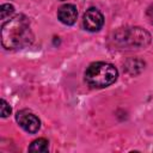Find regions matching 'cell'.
<instances>
[{
	"instance_id": "obj_1",
	"label": "cell",
	"mask_w": 153,
	"mask_h": 153,
	"mask_svg": "<svg viewBox=\"0 0 153 153\" xmlns=\"http://www.w3.org/2000/svg\"><path fill=\"white\" fill-rule=\"evenodd\" d=\"M33 42V33L29 19L24 14H17L5 22L1 27V43L7 50H18Z\"/></svg>"
},
{
	"instance_id": "obj_2",
	"label": "cell",
	"mask_w": 153,
	"mask_h": 153,
	"mask_svg": "<svg viewBox=\"0 0 153 153\" xmlns=\"http://www.w3.org/2000/svg\"><path fill=\"white\" fill-rule=\"evenodd\" d=\"M117 69L106 62H93L85 72L86 82L96 88H103L114 84L117 79Z\"/></svg>"
},
{
	"instance_id": "obj_3",
	"label": "cell",
	"mask_w": 153,
	"mask_h": 153,
	"mask_svg": "<svg viewBox=\"0 0 153 153\" xmlns=\"http://www.w3.org/2000/svg\"><path fill=\"white\" fill-rule=\"evenodd\" d=\"M120 47L124 48H142L151 42V36L141 27H129L118 30L114 37Z\"/></svg>"
},
{
	"instance_id": "obj_4",
	"label": "cell",
	"mask_w": 153,
	"mask_h": 153,
	"mask_svg": "<svg viewBox=\"0 0 153 153\" xmlns=\"http://www.w3.org/2000/svg\"><path fill=\"white\" fill-rule=\"evenodd\" d=\"M16 120H17L18 124L25 131H27L30 134L37 133L39 127H41V121L38 120V117L36 115H33L32 112L27 111V110L18 111L17 115H16Z\"/></svg>"
},
{
	"instance_id": "obj_5",
	"label": "cell",
	"mask_w": 153,
	"mask_h": 153,
	"mask_svg": "<svg viewBox=\"0 0 153 153\" xmlns=\"http://www.w3.org/2000/svg\"><path fill=\"white\" fill-rule=\"evenodd\" d=\"M103 24H104V17L97 8L91 7L84 13L82 25H84L85 30L94 32V31L100 30Z\"/></svg>"
},
{
	"instance_id": "obj_6",
	"label": "cell",
	"mask_w": 153,
	"mask_h": 153,
	"mask_svg": "<svg viewBox=\"0 0 153 153\" xmlns=\"http://www.w3.org/2000/svg\"><path fill=\"white\" fill-rule=\"evenodd\" d=\"M57 17H59L61 23H63L66 25H72L75 23L76 17H78L76 7L72 4H66L59 8Z\"/></svg>"
},
{
	"instance_id": "obj_7",
	"label": "cell",
	"mask_w": 153,
	"mask_h": 153,
	"mask_svg": "<svg viewBox=\"0 0 153 153\" xmlns=\"http://www.w3.org/2000/svg\"><path fill=\"white\" fill-rule=\"evenodd\" d=\"M29 152L43 153L48 152V141L45 139H37L29 146Z\"/></svg>"
},
{
	"instance_id": "obj_8",
	"label": "cell",
	"mask_w": 153,
	"mask_h": 153,
	"mask_svg": "<svg viewBox=\"0 0 153 153\" xmlns=\"http://www.w3.org/2000/svg\"><path fill=\"white\" fill-rule=\"evenodd\" d=\"M13 12H14V7L12 5H10V4H4L0 7V17H1V19H6Z\"/></svg>"
},
{
	"instance_id": "obj_9",
	"label": "cell",
	"mask_w": 153,
	"mask_h": 153,
	"mask_svg": "<svg viewBox=\"0 0 153 153\" xmlns=\"http://www.w3.org/2000/svg\"><path fill=\"white\" fill-rule=\"evenodd\" d=\"M11 106L8 105V103L5 99H1V116L2 117H7L11 114Z\"/></svg>"
},
{
	"instance_id": "obj_10",
	"label": "cell",
	"mask_w": 153,
	"mask_h": 153,
	"mask_svg": "<svg viewBox=\"0 0 153 153\" xmlns=\"http://www.w3.org/2000/svg\"><path fill=\"white\" fill-rule=\"evenodd\" d=\"M146 16H147L148 22L153 25V5H151V6L147 8V11H146Z\"/></svg>"
},
{
	"instance_id": "obj_11",
	"label": "cell",
	"mask_w": 153,
	"mask_h": 153,
	"mask_svg": "<svg viewBox=\"0 0 153 153\" xmlns=\"http://www.w3.org/2000/svg\"><path fill=\"white\" fill-rule=\"evenodd\" d=\"M62 1H63V0H62Z\"/></svg>"
}]
</instances>
